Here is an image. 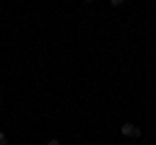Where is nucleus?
Segmentation results:
<instances>
[{
    "label": "nucleus",
    "mask_w": 156,
    "mask_h": 145,
    "mask_svg": "<svg viewBox=\"0 0 156 145\" xmlns=\"http://www.w3.org/2000/svg\"><path fill=\"white\" fill-rule=\"evenodd\" d=\"M120 132H122L125 137H140V130L135 127V124H122V127H120Z\"/></svg>",
    "instance_id": "obj_1"
},
{
    "label": "nucleus",
    "mask_w": 156,
    "mask_h": 145,
    "mask_svg": "<svg viewBox=\"0 0 156 145\" xmlns=\"http://www.w3.org/2000/svg\"><path fill=\"white\" fill-rule=\"evenodd\" d=\"M109 3H112V5H122L125 0H109Z\"/></svg>",
    "instance_id": "obj_2"
},
{
    "label": "nucleus",
    "mask_w": 156,
    "mask_h": 145,
    "mask_svg": "<svg viewBox=\"0 0 156 145\" xmlns=\"http://www.w3.org/2000/svg\"><path fill=\"white\" fill-rule=\"evenodd\" d=\"M0 145H5V135L3 132H0Z\"/></svg>",
    "instance_id": "obj_3"
},
{
    "label": "nucleus",
    "mask_w": 156,
    "mask_h": 145,
    "mask_svg": "<svg viewBox=\"0 0 156 145\" xmlns=\"http://www.w3.org/2000/svg\"><path fill=\"white\" fill-rule=\"evenodd\" d=\"M47 145H60V143H57V140H50V143H47Z\"/></svg>",
    "instance_id": "obj_4"
},
{
    "label": "nucleus",
    "mask_w": 156,
    "mask_h": 145,
    "mask_svg": "<svg viewBox=\"0 0 156 145\" xmlns=\"http://www.w3.org/2000/svg\"><path fill=\"white\" fill-rule=\"evenodd\" d=\"M83 3H94V0H83Z\"/></svg>",
    "instance_id": "obj_5"
},
{
    "label": "nucleus",
    "mask_w": 156,
    "mask_h": 145,
    "mask_svg": "<svg viewBox=\"0 0 156 145\" xmlns=\"http://www.w3.org/2000/svg\"><path fill=\"white\" fill-rule=\"evenodd\" d=\"M0 109H3V104H0Z\"/></svg>",
    "instance_id": "obj_6"
}]
</instances>
